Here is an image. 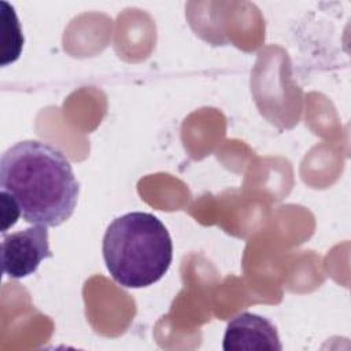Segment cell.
<instances>
[{
	"mask_svg": "<svg viewBox=\"0 0 351 351\" xmlns=\"http://www.w3.org/2000/svg\"><path fill=\"white\" fill-rule=\"evenodd\" d=\"M0 188L16 202L26 222L47 228L71 217L80 191L66 155L37 140L19 141L3 154Z\"/></svg>",
	"mask_w": 351,
	"mask_h": 351,
	"instance_id": "cell-1",
	"label": "cell"
},
{
	"mask_svg": "<svg viewBox=\"0 0 351 351\" xmlns=\"http://www.w3.org/2000/svg\"><path fill=\"white\" fill-rule=\"evenodd\" d=\"M103 258L114 281L144 288L159 281L173 259V243L165 225L149 213L133 211L115 218L103 237Z\"/></svg>",
	"mask_w": 351,
	"mask_h": 351,
	"instance_id": "cell-2",
	"label": "cell"
},
{
	"mask_svg": "<svg viewBox=\"0 0 351 351\" xmlns=\"http://www.w3.org/2000/svg\"><path fill=\"white\" fill-rule=\"evenodd\" d=\"M51 256L47 226L34 225L3 237L1 263L4 274L10 278L19 280L33 274L40 263Z\"/></svg>",
	"mask_w": 351,
	"mask_h": 351,
	"instance_id": "cell-3",
	"label": "cell"
},
{
	"mask_svg": "<svg viewBox=\"0 0 351 351\" xmlns=\"http://www.w3.org/2000/svg\"><path fill=\"white\" fill-rule=\"evenodd\" d=\"M222 348L225 351H280L276 326L265 317L241 313L228 322Z\"/></svg>",
	"mask_w": 351,
	"mask_h": 351,
	"instance_id": "cell-4",
	"label": "cell"
},
{
	"mask_svg": "<svg viewBox=\"0 0 351 351\" xmlns=\"http://www.w3.org/2000/svg\"><path fill=\"white\" fill-rule=\"evenodd\" d=\"M1 199V232L4 233L8 228L14 226L21 217V210L16 202L4 191L0 193Z\"/></svg>",
	"mask_w": 351,
	"mask_h": 351,
	"instance_id": "cell-5",
	"label": "cell"
}]
</instances>
